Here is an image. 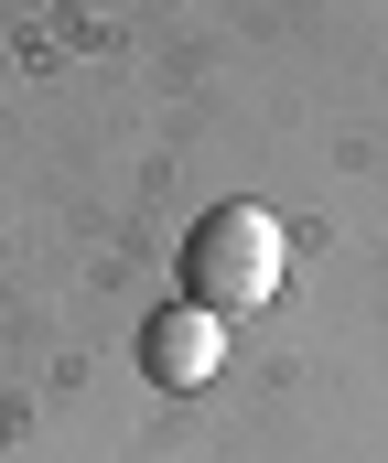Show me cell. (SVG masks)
Masks as SVG:
<instances>
[{
	"mask_svg": "<svg viewBox=\"0 0 388 463\" xmlns=\"http://www.w3.org/2000/svg\"><path fill=\"white\" fill-rule=\"evenodd\" d=\"M280 291V216L270 205H205L184 237V302L194 313H259Z\"/></svg>",
	"mask_w": 388,
	"mask_h": 463,
	"instance_id": "6da1fadb",
	"label": "cell"
},
{
	"mask_svg": "<svg viewBox=\"0 0 388 463\" xmlns=\"http://www.w3.org/2000/svg\"><path fill=\"white\" fill-rule=\"evenodd\" d=\"M140 366H151V388H205L216 366H227V324L216 313H194V302H173V313H151L140 324Z\"/></svg>",
	"mask_w": 388,
	"mask_h": 463,
	"instance_id": "7a4b0ae2",
	"label": "cell"
}]
</instances>
